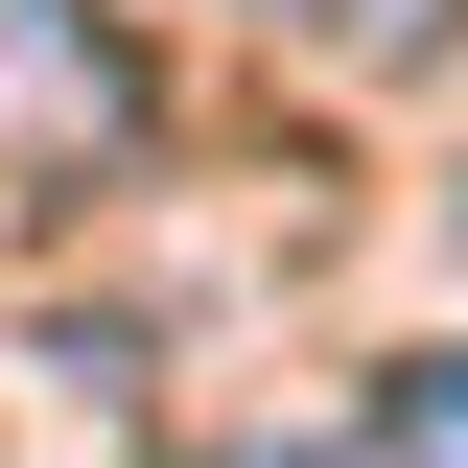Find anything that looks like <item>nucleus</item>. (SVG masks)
I'll return each instance as SVG.
<instances>
[{
	"label": "nucleus",
	"instance_id": "nucleus-3",
	"mask_svg": "<svg viewBox=\"0 0 468 468\" xmlns=\"http://www.w3.org/2000/svg\"><path fill=\"white\" fill-rule=\"evenodd\" d=\"M375 468H468V351H399L375 375Z\"/></svg>",
	"mask_w": 468,
	"mask_h": 468
},
{
	"label": "nucleus",
	"instance_id": "nucleus-2",
	"mask_svg": "<svg viewBox=\"0 0 468 468\" xmlns=\"http://www.w3.org/2000/svg\"><path fill=\"white\" fill-rule=\"evenodd\" d=\"M258 24H304V48H328V70H421V48H445V24H468V0H258Z\"/></svg>",
	"mask_w": 468,
	"mask_h": 468
},
{
	"label": "nucleus",
	"instance_id": "nucleus-1",
	"mask_svg": "<svg viewBox=\"0 0 468 468\" xmlns=\"http://www.w3.org/2000/svg\"><path fill=\"white\" fill-rule=\"evenodd\" d=\"M141 141V48L94 0H0V165H117Z\"/></svg>",
	"mask_w": 468,
	"mask_h": 468
},
{
	"label": "nucleus",
	"instance_id": "nucleus-4",
	"mask_svg": "<svg viewBox=\"0 0 468 468\" xmlns=\"http://www.w3.org/2000/svg\"><path fill=\"white\" fill-rule=\"evenodd\" d=\"M187 468H328V445H282V421H258V445H187Z\"/></svg>",
	"mask_w": 468,
	"mask_h": 468
}]
</instances>
